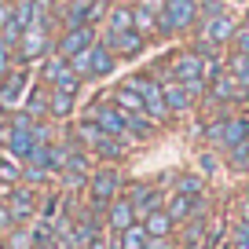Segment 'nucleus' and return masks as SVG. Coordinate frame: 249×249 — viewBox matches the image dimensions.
Listing matches in <instances>:
<instances>
[{
  "label": "nucleus",
  "mask_w": 249,
  "mask_h": 249,
  "mask_svg": "<svg viewBox=\"0 0 249 249\" xmlns=\"http://www.w3.org/2000/svg\"><path fill=\"white\" fill-rule=\"evenodd\" d=\"M234 18L231 11L220 4V0H205V4H198V55H213L220 44H227V40L234 37Z\"/></svg>",
  "instance_id": "1"
},
{
  "label": "nucleus",
  "mask_w": 249,
  "mask_h": 249,
  "mask_svg": "<svg viewBox=\"0 0 249 249\" xmlns=\"http://www.w3.org/2000/svg\"><path fill=\"white\" fill-rule=\"evenodd\" d=\"M33 124H37V117H30L26 110H18V114H11L8 121V132H4V147H8V154L15 158V161H30L33 147H37V136H33Z\"/></svg>",
  "instance_id": "2"
},
{
  "label": "nucleus",
  "mask_w": 249,
  "mask_h": 249,
  "mask_svg": "<svg viewBox=\"0 0 249 249\" xmlns=\"http://www.w3.org/2000/svg\"><path fill=\"white\" fill-rule=\"evenodd\" d=\"M70 66L81 73V81H95V77H110L114 73V66H117V55L110 52L103 40H95L88 52H81V55H73L70 59Z\"/></svg>",
  "instance_id": "3"
},
{
  "label": "nucleus",
  "mask_w": 249,
  "mask_h": 249,
  "mask_svg": "<svg viewBox=\"0 0 249 249\" xmlns=\"http://www.w3.org/2000/svg\"><path fill=\"white\" fill-rule=\"evenodd\" d=\"M198 22V0H165L158 8V33H183Z\"/></svg>",
  "instance_id": "4"
},
{
  "label": "nucleus",
  "mask_w": 249,
  "mask_h": 249,
  "mask_svg": "<svg viewBox=\"0 0 249 249\" xmlns=\"http://www.w3.org/2000/svg\"><path fill=\"white\" fill-rule=\"evenodd\" d=\"M205 73H209V66H205V55L198 52H179L176 59H172V70L169 77H176L183 88H191V92H202L205 88Z\"/></svg>",
  "instance_id": "5"
},
{
  "label": "nucleus",
  "mask_w": 249,
  "mask_h": 249,
  "mask_svg": "<svg viewBox=\"0 0 249 249\" xmlns=\"http://www.w3.org/2000/svg\"><path fill=\"white\" fill-rule=\"evenodd\" d=\"M4 202H8V209H11V216H15V224H22V227H30L33 220L40 216V195H37V187H30V183L8 187Z\"/></svg>",
  "instance_id": "6"
},
{
  "label": "nucleus",
  "mask_w": 249,
  "mask_h": 249,
  "mask_svg": "<svg viewBox=\"0 0 249 249\" xmlns=\"http://www.w3.org/2000/svg\"><path fill=\"white\" fill-rule=\"evenodd\" d=\"M40 77H44L48 88H59V92L77 95V88H81V73L73 70L70 59H62V55H48L44 66H40Z\"/></svg>",
  "instance_id": "7"
},
{
  "label": "nucleus",
  "mask_w": 249,
  "mask_h": 249,
  "mask_svg": "<svg viewBox=\"0 0 249 249\" xmlns=\"http://www.w3.org/2000/svg\"><path fill=\"white\" fill-rule=\"evenodd\" d=\"M48 48H52V22H33L22 30V40L15 44V52H18V62L26 66L33 59H44Z\"/></svg>",
  "instance_id": "8"
},
{
  "label": "nucleus",
  "mask_w": 249,
  "mask_h": 249,
  "mask_svg": "<svg viewBox=\"0 0 249 249\" xmlns=\"http://www.w3.org/2000/svg\"><path fill=\"white\" fill-rule=\"evenodd\" d=\"M121 172L110 169V165H103V169L92 172V179H88V191H92V205L95 209H107L114 198H121Z\"/></svg>",
  "instance_id": "9"
},
{
  "label": "nucleus",
  "mask_w": 249,
  "mask_h": 249,
  "mask_svg": "<svg viewBox=\"0 0 249 249\" xmlns=\"http://www.w3.org/2000/svg\"><path fill=\"white\" fill-rule=\"evenodd\" d=\"M92 121L99 124L103 132L117 136L121 143H132V140H136V136H132V128H128V114H124V110L117 107V103H95Z\"/></svg>",
  "instance_id": "10"
},
{
  "label": "nucleus",
  "mask_w": 249,
  "mask_h": 249,
  "mask_svg": "<svg viewBox=\"0 0 249 249\" xmlns=\"http://www.w3.org/2000/svg\"><path fill=\"white\" fill-rule=\"evenodd\" d=\"M128 85L136 88V92L143 95V107H147V114L154 117V121H165V117H169V103H165V92H161V81H154L150 77V73H136L132 81H128Z\"/></svg>",
  "instance_id": "11"
},
{
  "label": "nucleus",
  "mask_w": 249,
  "mask_h": 249,
  "mask_svg": "<svg viewBox=\"0 0 249 249\" xmlns=\"http://www.w3.org/2000/svg\"><path fill=\"white\" fill-rule=\"evenodd\" d=\"M205 136H209L213 143H220L224 150H231V147H238V143L249 140V121H246V117H227V121L209 124Z\"/></svg>",
  "instance_id": "12"
},
{
  "label": "nucleus",
  "mask_w": 249,
  "mask_h": 249,
  "mask_svg": "<svg viewBox=\"0 0 249 249\" xmlns=\"http://www.w3.org/2000/svg\"><path fill=\"white\" fill-rule=\"evenodd\" d=\"M103 15H107V4H103V0H70V4L62 8L66 30H70V26H95Z\"/></svg>",
  "instance_id": "13"
},
{
  "label": "nucleus",
  "mask_w": 249,
  "mask_h": 249,
  "mask_svg": "<svg viewBox=\"0 0 249 249\" xmlns=\"http://www.w3.org/2000/svg\"><path fill=\"white\" fill-rule=\"evenodd\" d=\"M92 44H95V30H92V26H70V30H62V37L55 40V55L73 59V55L88 52Z\"/></svg>",
  "instance_id": "14"
},
{
  "label": "nucleus",
  "mask_w": 249,
  "mask_h": 249,
  "mask_svg": "<svg viewBox=\"0 0 249 249\" xmlns=\"http://www.w3.org/2000/svg\"><path fill=\"white\" fill-rule=\"evenodd\" d=\"M26 92H30V70L26 66H18V70L11 66V73L0 81V107H8V110L22 107Z\"/></svg>",
  "instance_id": "15"
},
{
  "label": "nucleus",
  "mask_w": 249,
  "mask_h": 249,
  "mask_svg": "<svg viewBox=\"0 0 249 249\" xmlns=\"http://www.w3.org/2000/svg\"><path fill=\"white\" fill-rule=\"evenodd\" d=\"M103 224H107L110 231H117V234H121L124 227H132V224H136V205H132V198H114V202L103 209Z\"/></svg>",
  "instance_id": "16"
},
{
  "label": "nucleus",
  "mask_w": 249,
  "mask_h": 249,
  "mask_svg": "<svg viewBox=\"0 0 249 249\" xmlns=\"http://www.w3.org/2000/svg\"><path fill=\"white\" fill-rule=\"evenodd\" d=\"M161 92H165V103H169V114H187L191 103H195V92L183 88L176 77H165L161 81Z\"/></svg>",
  "instance_id": "17"
},
{
  "label": "nucleus",
  "mask_w": 249,
  "mask_h": 249,
  "mask_svg": "<svg viewBox=\"0 0 249 249\" xmlns=\"http://www.w3.org/2000/svg\"><path fill=\"white\" fill-rule=\"evenodd\" d=\"M103 44H107L114 55H140L143 52V33H136V30H128V33H107Z\"/></svg>",
  "instance_id": "18"
},
{
  "label": "nucleus",
  "mask_w": 249,
  "mask_h": 249,
  "mask_svg": "<svg viewBox=\"0 0 249 249\" xmlns=\"http://www.w3.org/2000/svg\"><path fill=\"white\" fill-rule=\"evenodd\" d=\"M143 227H147L150 238H169V234L176 231V220L169 216V209H165V205H158V209H150L147 216H143Z\"/></svg>",
  "instance_id": "19"
},
{
  "label": "nucleus",
  "mask_w": 249,
  "mask_h": 249,
  "mask_svg": "<svg viewBox=\"0 0 249 249\" xmlns=\"http://www.w3.org/2000/svg\"><path fill=\"white\" fill-rule=\"evenodd\" d=\"M128 198H132V205H136V213H140V216H147L150 209L165 205V195L158 191V187H150V183H143V187H132V191H128Z\"/></svg>",
  "instance_id": "20"
},
{
  "label": "nucleus",
  "mask_w": 249,
  "mask_h": 249,
  "mask_svg": "<svg viewBox=\"0 0 249 249\" xmlns=\"http://www.w3.org/2000/svg\"><path fill=\"white\" fill-rule=\"evenodd\" d=\"M165 209H169V216L176 220V224H187V220H195L198 216V198H191V195H172L169 202H165Z\"/></svg>",
  "instance_id": "21"
},
{
  "label": "nucleus",
  "mask_w": 249,
  "mask_h": 249,
  "mask_svg": "<svg viewBox=\"0 0 249 249\" xmlns=\"http://www.w3.org/2000/svg\"><path fill=\"white\" fill-rule=\"evenodd\" d=\"M114 103L124 110V114H147V107H143V95L136 92L132 85H121V88H117V92H114Z\"/></svg>",
  "instance_id": "22"
},
{
  "label": "nucleus",
  "mask_w": 249,
  "mask_h": 249,
  "mask_svg": "<svg viewBox=\"0 0 249 249\" xmlns=\"http://www.w3.org/2000/svg\"><path fill=\"white\" fill-rule=\"evenodd\" d=\"M128 30H136L132 8H124V4L110 8V11H107V33H128Z\"/></svg>",
  "instance_id": "23"
},
{
  "label": "nucleus",
  "mask_w": 249,
  "mask_h": 249,
  "mask_svg": "<svg viewBox=\"0 0 249 249\" xmlns=\"http://www.w3.org/2000/svg\"><path fill=\"white\" fill-rule=\"evenodd\" d=\"M132 22H136V33H158V8H150V4H136L132 8Z\"/></svg>",
  "instance_id": "24"
},
{
  "label": "nucleus",
  "mask_w": 249,
  "mask_h": 249,
  "mask_svg": "<svg viewBox=\"0 0 249 249\" xmlns=\"http://www.w3.org/2000/svg\"><path fill=\"white\" fill-rule=\"evenodd\" d=\"M48 92H52V88H30V92H26V99H22V110L30 117H48Z\"/></svg>",
  "instance_id": "25"
},
{
  "label": "nucleus",
  "mask_w": 249,
  "mask_h": 249,
  "mask_svg": "<svg viewBox=\"0 0 249 249\" xmlns=\"http://www.w3.org/2000/svg\"><path fill=\"white\" fill-rule=\"evenodd\" d=\"M73 114V92H48V117H70Z\"/></svg>",
  "instance_id": "26"
},
{
  "label": "nucleus",
  "mask_w": 249,
  "mask_h": 249,
  "mask_svg": "<svg viewBox=\"0 0 249 249\" xmlns=\"http://www.w3.org/2000/svg\"><path fill=\"white\" fill-rule=\"evenodd\" d=\"M147 242H150L147 227H143V224H132V227H124V231H121V238H117L114 249H147Z\"/></svg>",
  "instance_id": "27"
},
{
  "label": "nucleus",
  "mask_w": 249,
  "mask_h": 249,
  "mask_svg": "<svg viewBox=\"0 0 249 249\" xmlns=\"http://www.w3.org/2000/svg\"><path fill=\"white\" fill-rule=\"evenodd\" d=\"M227 73H231L242 88H249V52H234L231 62H227Z\"/></svg>",
  "instance_id": "28"
},
{
  "label": "nucleus",
  "mask_w": 249,
  "mask_h": 249,
  "mask_svg": "<svg viewBox=\"0 0 249 249\" xmlns=\"http://www.w3.org/2000/svg\"><path fill=\"white\" fill-rule=\"evenodd\" d=\"M8 249H37V246H33V231L22 227V224H15L8 231Z\"/></svg>",
  "instance_id": "29"
},
{
  "label": "nucleus",
  "mask_w": 249,
  "mask_h": 249,
  "mask_svg": "<svg viewBox=\"0 0 249 249\" xmlns=\"http://www.w3.org/2000/svg\"><path fill=\"white\" fill-rule=\"evenodd\" d=\"M213 95H216L220 103H224V99H234V95H238V81L227 77V73H220V77L213 81Z\"/></svg>",
  "instance_id": "30"
},
{
  "label": "nucleus",
  "mask_w": 249,
  "mask_h": 249,
  "mask_svg": "<svg viewBox=\"0 0 249 249\" xmlns=\"http://www.w3.org/2000/svg\"><path fill=\"white\" fill-rule=\"evenodd\" d=\"M179 195H191V198H202V176H195V172H183L176 183Z\"/></svg>",
  "instance_id": "31"
},
{
  "label": "nucleus",
  "mask_w": 249,
  "mask_h": 249,
  "mask_svg": "<svg viewBox=\"0 0 249 249\" xmlns=\"http://www.w3.org/2000/svg\"><path fill=\"white\" fill-rule=\"evenodd\" d=\"M227 161H231L234 169H249V140H246V143H238V147H231V150H227Z\"/></svg>",
  "instance_id": "32"
},
{
  "label": "nucleus",
  "mask_w": 249,
  "mask_h": 249,
  "mask_svg": "<svg viewBox=\"0 0 249 249\" xmlns=\"http://www.w3.org/2000/svg\"><path fill=\"white\" fill-rule=\"evenodd\" d=\"M11 59H15V48H11L4 37H0V81L11 73Z\"/></svg>",
  "instance_id": "33"
},
{
  "label": "nucleus",
  "mask_w": 249,
  "mask_h": 249,
  "mask_svg": "<svg viewBox=\"0 0 249 249\" xmlns=\"http://www.w3.org/2000/svg\"><path fill=\"white\" fill-rule=\"evenodd\" d=\"M231 44H234V52H249V26H238V30H234Z\"/></svg>",
  "instance_id": "34"
},
{
  "label": "nucleus",
  "mask_w": 249,
  "mask_h": 249,
  "mask_svg": "<svg viewBox=\"0 0 249 249\" xmlns=\"http://www.w3.org/2000/svg\"><path fill=\"white\" fill-rule=\"evenodd\" d=\"M11 227H15V216H11L8 202H4V198H0V234H8Z\"/></svg>",
  "instance_id": "35"
},
{
  "label": "nucleus",
  "mask_w": 249,
  "mask_h": 249,
  "mask_svg": "<svg viewBox=\"0 0 249 249\" xmlns=\"http://www.w3.org/2000/svg\"><path fill=\"white\" fill-rule=\"evenodd\" d=\"M8 121H11L8 107H0V140H4V132H8Z\"/></svg>",
  "instance_id": "36"
},
{
  "label": "nucleus",
  "mask_w": 249,
  "mask_h": 249,
  "mask_svg": "<svg viewBox=\"0 0 249 249\" xmlns=\"http://www.w3.org/2000/svg\"><path fill=\"white\" fill-rule=\"evenodd\" d=\"M147 249H169V238H150Z\"/></svg>",
  "instance_id": "37"
},
{
  "label": "nucleus",
  "mask_w": 249,
  "mask_h": 249,
  "mask_svg": "<svg viewBox=\"0 0 249 249\" xmlns=\"http://www.w3.org/2000/svg\"><path fill=\"white\" fill-rule=\"evenodd\" d=\"M183 249H202V242H187V246Z\"/></svg>",
  "instance_id": "38"
},
{
  "label": "nucleus",
  "mask_w": 249,
  "mask_h": 249,
  "mask_svg": "<svg viewBox=\"0 0 249 249\" xmlns=\"http://www.w3.org/2000/svg\"><path fill=\"white\" fill-rule=\"evenodd\" d=\"M0 4H11V0H0Z\"/></svg>",
  "instance_id": "39"
},
{
  "label": "nucleus",
  "mask_w": 249,
  "mask_h": 249,
  "mask_svg": "<svg viewBox=\"0 0 249 249\" xmlns=\"http://www.w3.org/2000/svg\"><path fill=\"white\" fill-rule=\"evenodd\" d=\"M0 249H8V246H0Z\"/></svg>",
  "instance_id": "40"
},
{
  "label": "nucleus",
  "mask_w": 249,
  "mask_h": 249,
  "mask_svg": "<svg viewBox=\"0 0 249 249\" xmlns=\"http://www.w3.org/2000/svg\"><path fill=\"white\" fill-rule=\"evenodd\" d=\"M246 26H249V18H246Z\"/></svg>",
  "instance_id": "41"
}]
</instances>
